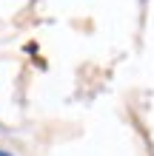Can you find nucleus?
I'll return each instance as SVG.
<instances>
[{
    "instance_id": "nucleus-1",
    "label": "nucleus",
    "mask_w": 154,
    "mask_h": 156,
    "mask_svg": "<svg viewBox=\"0 0 154 156\" xmlns=\"http://www.w3.org/2000/svg\"><path fill=\"white\" fill-rule=\"evenodd\" d=\"M0 156H12V153H6V151H0Z\"/></svg>"
}]
</instances>
